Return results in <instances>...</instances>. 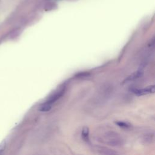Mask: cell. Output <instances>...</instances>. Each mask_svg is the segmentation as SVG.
Masks as SVG:
<instances>
[{"mask_svg":"<svg viewBox=\"0 0 155 155\" xmlns=\"http://www.w3.org/2000/svg\"><path fill=\"white\" fill-rule=\"evenodd\" d=\"M103 142L111 146H120L122 144L123 140L117 133L113 131H108L103 136Z\"/></svg>","mask_w":155,"mask_h":155,"instance_id":"1","label":"cell"},{"mask_svg":"<svg viewBox=\"0 0 155 155\" xmlns=\"http://www.w3.org/2000/svg\"><path fill=\"white\" fill-rule=\"evenodd\" d=\"M65 87L63 86L59 90H58L57 91H56L54 94H53L51 96H50V97L48 99V100L45 102L47 103L49 105H51L55 102L57 100H58L65 93Z\"/></svg>","mask_w":155,"mask_h":155,"instance_id":"2","label":"cell"},{"mask_svg":"<svg viewBox=\"0 0 155 155\" xmlns=\"http://www.w3.org/2000/svg\"><path fill=\"white\" fill-rule=\"evenodd\" d=\"M116 124L119 127L124 128H129L130 127V125L128 123L125 122H123V121H119V122H116Z\"/></svg>","mask_w":155,"mask_h":155,"instance_id":"9","label":"cell"},{"mask_svg":"<svg viewBox=\"0 0 155 155\" xmlns=\"http://www.w3.org/2000/svg\"><path fill=\"white\" fill-rule=\"evenodd\" d=\"M51 105H49L47 103H44L40 107L39 110L41 112H47V111H50L51 110Z\"/></svg>","mask_w":155,"mask_h":155,"instance_id":"7","label":"cell"},{"mask_svg":"<svg viewBox=\"0 0 155 155\" xmlns=\"http://www.w3.org/2000/svg\"><path fill=\"white\" fill-rule=\"evenodd\" d=\"M143 140L145 143H151V142L153 140V134H146L144 136Z\"/></svg>","mask_w":155,"mask_h":155,"instance_id":"8","label":"cell"},{"mask_svg":"<svg viewBox=\"0 0 155 155\" xmlns=\"http://www.w3.org/2000/svg\"><path fill=\"white\" fill-rule=\"evenodd\" d=\"M82 137L85 142L89 141V129L87 127H84L82 130Z\"/></svg>","mask_w":155,"mask_h":155,"instance_id":"6","label":"cell"},{"mask_svg":"<svg viewBox=\"0 0 155 155\" xmlns=\"http://www.w3.org/2000/svg\"><path fill=\"white\" fill-rule=\"evenodd\" d=\"M96 150V151L99 153V154H117V152L114 151L112 150L105 148V147H97L95 149Z\"/></svg>","mask_w":155,"mask_h":155,"instance_id":"5","label":"cell"},{"mask_svg":"<svg viewBox=\"0 0 155 155\" xmlns=\"http://www.w3.org/2000/svg\"><path fill=\"white\" fill-rule=\"evenodd\" d=\"M154 91H155L154 85H150L142 89H134L133 90V92L137 96H142V95H145L148 94L154 93Z\"/></svg>","mask_w":155,"mask_h":155,"instance_id":"3","label":"cell"},{"mask_svg":"<svg viewBox=\"0 0 155 155\" xmlns=\"http://www.w3.org/2000/svg\"><path fill=\"white\" fill-rule=\"evenodd\" d=\"M143 74V71L142 70H139L135 72H134L133 74L130 75L125 81V82H130L133 81L134 80H136L140 77L142 76Z\"/></svg>","mask_w":155,"mask_h":155,"instance_id":"4","label":"cell"}]
</instances>
